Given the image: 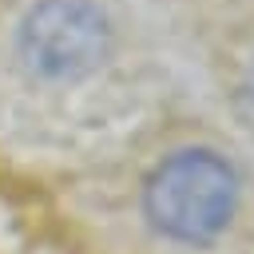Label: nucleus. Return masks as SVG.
<instances>
[{
  "instance_id": "7ed1b4c3",
  "label": "nucleus",
  "mask_w": 254,
  "mask_h": 254,
  "mask_svg": "<svg viewBox=\"0 0 254 254\" xmlns=\"http://www.w3.org/2000/svg\"><path fill=\"white\" fill-rule=\"evenodd\" d=\"M238 111L246 115V123L254 127V60L246 64L242 79H238Z\"/></svg>"
},
{
  "instance_id": "f03ea898",
  "label": "nucleus",
  "mask_w": 254,
  "mask_h": 254,
  "mask_svg": "<svg viewBox=\"0 0 254 254\" xmlns=\"http://www.w3.org/2000/svg\"><path fill=\"white\" fill-rule=\"evenodd\" d=\"M115 32L95 0H36L16 32V52L44 79H83L111 56Z\"/></svg>"
},
{
  "instance_id": "f257e3e1",
  "label": "nucleus",
  "mask_w": 254,
  "mask_h": 254,
  "mask_svg": "<svg viewBox=\"0 0 254 254\" xmlns=\"http://www.w3.org/2000/svg\"><path fill=\"white\" fill-rule=\"evenodd\" d=\"M143 214L155 234L179 246L218 242L242 202L234 163L214 147H179L163 155L143 179Z\"/></svg>"
}]
</instances>
